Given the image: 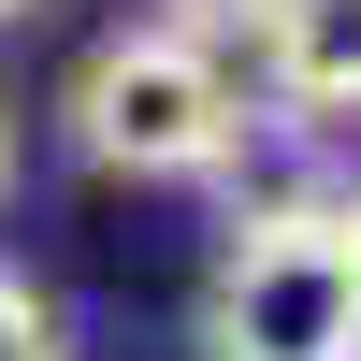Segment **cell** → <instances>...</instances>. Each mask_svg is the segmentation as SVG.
Masks as SVG:
<instances>
[{
	"label": "cell",
	"mask_w": 361,
	"mask_h": 361,
	"mask_svg": "<svg viewBox=\"0 0 361 361\" xmlns=\"http://www.w3.org/2000/svg\"><path fill=\"white\" fill-rule=\"evenodd\" d=\"M231 130H246V87H231L217 44H188V29H116V44H87L73 73V159L87 173H130V188H188V173L231 159Z\"/></svg>",
	"instance_id": "6da1fadb"
},
{
	"label": "cell",
	"mask_w": 361,
	"mask_h": 361,
	"mask_svg": "<svg viewBox=\"0 0 361 361\" xmlns=\"http://www.w3.org/2000/svg\"><path fill=\"white\" fill-rule=\"evenodd\" d=\"M246 44L289 116H361V0H275Z\"/></svg>",
	"instance_id": "3957f363"
},
{
	"label": "cell",
	"mask_w": 361,
	"mask_h": 361,
	"mask_svg": "<svg viewBox=\"0 0 361 361\" xmlns=\"http://www.w3.org/2000/svg\"><path fill=\"white\" fill-rule=\"evenodd\" d=\"M0 173H15V102H0Z\"/></svg>",
	"instance_id": "52a82bcc"
},
{
	"label": "cell",
	"mask_w": 361,
	"mask_h": 361,
	"mask_svg": "<svg viewBox=\"0 0 361 361\" xmlns=\"http://www.w3.org/2000/svg\"><path fill=\"white\" fill-rule=\"evenodd\" d=\"M333 231H347V260H361V188H347V202H333Z\"/></svg>",
	"instance_id": "8992f818"
},
{
	"label": "cell",
	"mask_w": 361,
	"mask_h": 361,
	"mask_svg": "<svg viewBox=\"0 0 361 361\" xmlns=\"http://www.w3.org/2000/svg\"><path fill=\"white\" fill-rule=\"evenodd\" d=\"M0 361H58V304L29 275H0Z\"/></svg>",
	"instance_id": "277c9868"
},
{
	"label": "cell",
	"mask_w": 361,
	"mask_h": 361,
	"mask_svg": "<svg viewBox=\"0 0 361 361\" xmlns=\"http://www.w3.org/2000/svg\"><path fill=\"white\" fill-rule=\"evenodd\" d=\"M260 15H275V0H159V29H188V44H246Z\"/></svg>",
	"instance_id": "5b68a950"
},
{
	"label": "cell",
	"mask_w": 361,
	"mask_h": 361,
	"mask_svg": "<svg viewBox=\"0 0 361 361\" xmlns=\"http://www.w3.org/2000/svg\"><path fill=\"white\" fill-rule=\"evenodd\" d=\"M15 15H44V0H0V29H15Z\"/></svg>",
	"instance_id": "ba28073f"
},
{
	"label": "cell",
	"mask_w": 361,
	"mask_h": 361,
	"mask_svg": "<svg viewBox=\"0 0 361 361\" xmlns=\"http://www.w3.org/2000/svg\"><path fill=\"white\" fill-rule=\"evenodd\" d=\"M202 361H361V260L333 202H246L202 275Z\"/></svg>",
	"instance_id": "7a4b0ae2"
}]
</instances>
